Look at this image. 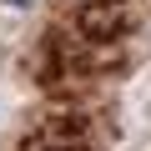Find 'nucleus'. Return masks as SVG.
Here are the masks:
<instances>
[{"instance_id": "nucleus-1", "label": "nucleus", "mask_w": 151, "mask_h": 151, "mask_svg": "<svg viewBox=\"0 0 151 151\" xmlns=\"http://www.w3.org/2000/svg\"><path fill=\"white\" fill-rule=\"evenodd\" d=\"M5 10H30V0H0Z\"/></svg>"}]
</instances>
